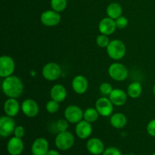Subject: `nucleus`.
Masks as SVG:
<instances>
[{"instance_id":"nucleus-4","label":"nucleus","mask_w":155,"mask_h":155,"mask_svg":"<svg viewBox=\"0 0 155 155\" xmlns=\"http://www.w3.org/2000/svg\"><path fill=\"white\" fill-rule=\"evenodd\" d=\"M62 70L61 67L54 62H49L42 68V74L45 80L54 81L61 76Z\"/></svg>"},{"instance_id":"nucleus-1","label":"nucleus","mask_w":155,"mask_h":155,"mask_svg":"<svg viewBox=\"0 0 155 155\" xmlns=\"http://www.w3.org/2000/svg\"><path fill=\"white\" fill-rule=\"evenodd\" d=\"M2 89L8 98H17L24 92V84L17 76H9L4 78L2 83Z\"/></svg>"},{"instance_id":"nucleus-6","label":"nucleus","mask_w":155,"mask_h":155,"mask_svg":"<svg viewBox=\"0 0 155 155\" xmlns=\"http://www.w3.org/2000/svg\"><path fill=\"white\" fill-rule=\"evenodd\" d=\"M15 69V63L12 57L2 55L0 58V77L2 78L12 76Z\"/></svg>"},{"instance_id":"nucleus-30","label":"nucleus","mask_w":155,"mask_h":155,"mask_svg":"<svg viewBox=\"0 0 155 155\" xmlns=\"http://www.w3.org/2000/svg\"><path fill=\"white\" fill-rule=\"evenodd\" d=\"M115 23H116L117 28L124 29L125 27H127L129 21H128V19H127L126 17L120 16L115 20Z\"/></svg>"},{"instance_id":"nucleus-24","label":"nucleus","mask_w":155,"mask_h":155,"mask_svg":"<svg viewBox=\"0 0 155 155\" xmlns=\"http://www.w3.org/2000/svg\"><path fill=\"white\" fill-rule=\"evenodd\" d=\"M99 114L96 108L94 107H89L83 111V120L88 121L89 123H94L98 120Z\"/></svg>"},{"instance_id":"nucleus-17","label":"nucleus","mask_w":155,"mask_h":155,"mask_svg":"<svg viewBox=\"0 0 155 155\" xmlns=\"http://www.w3.org/2000/svg\"><path fill=\"white\" fill-rule=\"evenodd\" d=\"M88 151L92 155H100L104 151V145L102 141L98 138H92L86 143Z\"/></svg>"},{"instance_id":"nucleus-5","label":"nucleus","mask_w":155,"mask_h":155,"mask_svg":"<svg viewBox=\"0 0 155 155\" xmlns=\"http://www.w3.org/2000/svg\"><path fill=\"white\" fill-rule=\"evenodd\" d=\"M128 70L120 63H113L108 68V74L114 80L124 81L128 77Z\"/></svg>"},{"instance_id":"nucleus-21","label":"nucleus","mask_w":155,"mask_h":155,"mask_svg":"<svg viewBox=\"0 0 155 155\" xmlns=\"http://www.w3.org/2000/svg\"><path fill=\"white\" fill-rule=\"evenodd\" d=\"M110 123L113 127L116 129H122L126 127L127 124V118L124 114L115 113L111 115Z\"/></svg>"},{"instance_id":"nucleus-8","label":"nucleus","mask_w":155,"mask_h":155,"mask_svg":"<svg viewBox=\"0 0 155 155\" xmlns=\"http://www.w3.org/2000/svg\"><path fill=\"white\" fill-rule=\"evenodd\" d=\"M64 114L65 119L71 124H78L83 120V110L77 105H69Z\"/></svg>"},{"instance_id":"nucleus-19","label":"nucleus","mask_w":155,"mask_h":155,"mask_svg":"<svg viewBox=\"0 0 155 155\" xmlns=\"http://www.w3.org/2000/svg\"><path fill=\"white\" fill-rule=\"evenodd\" d=\"M109 98L115 106H122L127 101V94L123 89H114Z\"/></svg>"},{"instance_id":"nucleus-29","label":"nucleus","mask_w":155,"mask_h":155,"mask_svg":"<svg viewBox=\"0 0 155 155\" xmlns=\"http://www.w3.org/2000/svg\"><path fill=\"white\" fill-rule=\"evenodd\" d=\"M113 89L111 85L108 83H103L99 86L100 92L104 95H109L111 93Z\"/></svg>"},{"instance_id":"nucleus-15","label":"nucleus","mask_w":155,"mask_h":155,"mask_svg":"<svg viewBox=\"0 0 155 155\" xmlns=\"http://www.w3.org/2000/svg\"><path fill=\"white\" fill-rule=\"evenodd\" d=\"M75 132L77 136L81 139H88L92 135V127L91 123L83 120L78 124H77L75 128Z\"/></svg>"},{"instance_id":"nucleus-9","label":"nucleus","mask_w":155,"mask_h":155,"mask_svg":"<svg viewBox=\"0 0 155 155\" xmlns=\"http://www.w3.org/2000/svg\"><path fill=\"white\" fill-rule=\"evenodd\" d=\"M61 15L59 12L54 10H47L41 14L40 21L46 27H54L61 22Z\"/></svg>"},{"instance_id":"nucleus-22","label":"nucleus","mask_w":155,"mask_h":155,"mask_svg":"<svg viewBox=\"0 0 155 155\" xmlns=\"http://www.w3.org/2000/svg\"><path fill=\"white\" fill-rule=\"evenodd\" d=\"M107 15L109 18L114 20H116L119 17L122 16L123 8L120 4L117 2H112L108 5L106 9Z\"/></svg>"},{"instance_id":"nucleus-16","label":"nucleus","mask_w":155,"mask_h":155,"mask_svg":"<svg viewBox=\"0 0 155 155\" xmlns=\"http://www.w3.org/2000/svg\"><path fill=\"white\" fill-rule=\"evenodd\" d=\"M89 87L88 80L84 76L77 75L72 80V88L73 90L79 95L84 94L87 91Z\"/></svg>"},{"instance_id":"nucleus-35","label":"nucleus","mask_w":155,"mask_h":155,"mask_svg":"<svg viewBox=\"0 0 155 155\" xmlns=\"http://www.w3.org/2000/svg\"><path fill=\"white\" fill-rule=\"evenodd\" d=\"M153 93H154V95H155V84L154 85V86H153Z\"/></svg>"},{"instance_id":"nucleus-25","label":"nucleus","mask_w":155,"mask_h":155,"mask_svg":"<svg viewBox=\"0 0 155 155\" xmlns=\"http://www.w3.org/2000/svg\"><path fill=\"white\" fill-rule=\"evenodd\" d=\"M68 0H51V7L52 10L57 12H62L66 9Z\"/></svg>"},{"instance_id":"nucleus-32","label":"nucleus","mask_w":155,"mask_h":155,"mask_svg":"<svg viewBox=\"0 0 155 155\" xmlns=\"http://www.w3.org/2000/svg\"><path fill=\"white\" fill-rule=\"evenodd\" d=\"M147 132L148 135L155 137V119L151 120L147 125Z\"/></svg>"},{"instance_id":"nucleus-3","label":"nucleus","mask_w":155,"mask_h":155,"mask_svg":"<svg viewBox=\"0 0 155 155\" xmlns=\"http://www.w3.org/2000/svg\"><path fill=\"white\" fill-rule=\"evenodd\" d=\"M75 139L71 132L68 130L58 133L54 139V144L58 149L61 151H68L71 149L74 145Z\"/></svg>"},{"instance_id":"nucleus-2","label":"nucleus","mask_w":155,"mask_h":155,"mask_svg":"<svg viewBox=\"0 0 155 155\" xmlns=\"http://www.w3.org/2000/svg\"><path fill=\"white\" fill-rule=\"evenodd\" d=\"M106 48L109 57L114 61H119L122 59L125 56L127 51L125 44L120 39L111 40Z\"/></svg>"},{"instance_id":"nucleus-23","label":"nucleus","mask_w":155,"mask_h":155,"mask_svg":"<svg viewBox=\"0 0 155 155\" xmlns=\"http://www.w3.org/2000/svg\"><path fill=\"white\" fill-rule=\"evenodd\" d=\"M142 92V86L139 82H133L127 88V95L132 98H137Z\"/></svg>"},{"instance_id":"nucleus-37","label":"nucleus","mask_w":155,"mask_h":155,"mask_svg":"<svg viewBox=\"0 0 155 155\" xmlns=\"http://www.w3.org/2000/svg\"><path fill=\"white\" fill-rule=\"evenodd\" d=\"M75 155H77V154H75Z\"/></svg>"},{"instance_id":"nucleus-34","label":"nucleus","mask_w":155,"mask_h":155,"mask_svg":"<svg viewBox=\"0 0 155 155\" xmlns=\"http://www.w3.org/2000/svg\"><path fill=\"white\" fill-rule=\"evenodd\" d=\"M46 155H61V154L58 152V151H56V150L52 149V150H49Z\"/></svg>"},{"instance_id":"nucleus-12","label":"nucleus","mask_w":155,"mask_h":155,"mask_svg":"<svg viewBox=\"0 0 155 155\" xmlns=\"http://www.w3.org/2000/svg\"><path fill=\"white\" fill-rule=\"evenodd\" d=\"M48 142L45 138H38L35 139L31 146V152L33 155H46L48 149Z\"/></svg>"},{"instance_id":"nucleus-11","label":"nucleus","mask_w":155,"mask_h":155,"mask_svg":"<svg viewBox=\"0 0 155 155\" xmlns=\"http://www.w3.org/2000/svg\"><path fill=\"white\" fill-rule=\"evenodd\" d=\"M21 110L25 116L28 117H34L39 114V107L35 100L27 98L21 104Z\"/></svg>"},{"instance_id":"nucleus-31","label":"nucleus","mask_w":155,"mask_h":155,"mask_svg":"<svg viewBox=\"0 0 155 155\" xmlns=\"http://www.w3.org/2000/svg\"><path fill=\"white\" fill-rule=\"evenodd\" d=\"M102 155H122V153L116 147H109L104 149Z\"/></svg>"},{"instance_id":"nucleus-28","label":"nucleus","mask_w":155,"mask_h":155,"mask_svg":"<svg viewBox=\"0 0 155 155\" xmlns=\"http://www.w3.org/2000/svg\"><path fill=\"white\" fill-rule=\"evenodd\" d=\"M56 130L58 133L67 131L68 129V121L66 119H60L56 123Z\"/></svg>"},{"instance_id":"nucleus-26","label":"nucleus","mask_w":155,"mask_h":155,"mask_svg":"<svg viewBox=\"0 0 155 155\" xmlns=\"http://www.w3.org/2000/svg\"><path fill=\"white\" fill-rule=\"evenodd\" d=\"M110 42V39L107 35L101 34L97 36L96 38V43L100 48H107Z\"/></svg>"},{"instance_id":"nucleus-27","label":"nucleus","mask_w":155,"mask_h":155,"mask_svg":"<svg viewBox=\"0 0 155 155\" xmlns=\"http://www.w3.org/2000/svg\"><path fill=\"white\" fill-rule=\"evenodd\" d=\"M45 109L50 114H54L59 110V102L54 100H50L45 104Z\"/></svg>"},{"instance_id":"nucleus-36","label":"nucleus","mask_w":155,"mask_h":155,"mask_svg":"<svg viewBox=\"0 0 155 155\" xmlns=\"http://www.w3.org/2000/svg\"><path fill=\"white\" fill-rule=\"evenodd\" d=\"M152 155H155V152H154V153H153V154H152Z\"/></svg>"},{"instance_id":"nucleus-10","label":"nucleus","mask_w":155,"mask_h":155,"mask_svg":"<svg viewBox=\"0 0 155 155\" xmlns=\"http://www.w3.org/2000/svg\"><path fill=\"white\" fill-rule=\"evenodd\" d=\"M15 122L12 117L2 116L0 118V136L2 137H8L14 133Z\"/></svg>"},{"instance_id":"nucleus-13","label":"nucleus","mask_w":155,"mask_h":155,"mask_svg":"<svg viewBox=\"0 0 155 155\" xmlns=\"http://www.w3.org/2000/svg\"><path fill=\"white\" fill-rule=\"evenodd\" d=\"M24 144L22 139L16 136L11 138L7 144V151L10 155H20L23 152Z\"/></svg>"},{"instance_id":"nucleus-20","label":"nucleus","mask_w":155,"mask_h":155,"mask_svg":"<svg viewBox=\"0 0 155 155\" xmlns=\"http://www.w3.org/2000/svg\"><path fill=\"white\" fill-rule=\"evenodd\" d=\"M50 95H51V99L61 103L64 101L66 98L67 90L64 86L62 85H54L50 90Z\"/></svg>"},{"instance_id":"nucleus-7","label":"nucleus","mask_w":155,"mask_h":155,"mask_svg":"<svg viewBox=\"0 0 155 155\" xmlns=\"http://www.w3.org/2000/svg\"><path fill=\"white\" fill-rule=\"evenodd\" d=\"M95 108L98 110L99 115L106 117L110 116L113 114L114 104L110 98L101 97L98 98L95 102Z\"/></svg>"},{"instance_id":"nucleus-18","label":"nucleus","mask_w":155,"mask_h":155,"mask_svg":"<svg viewBox=\"0 0 155 155\" xmlns=\"http://www.w3.org/2000/svg\"><path fill=\"white\" fill-rule=\"evenodd\" d=\"M4 111L7 116L14 117L16 116L19 113L20 109H21V106H20L19 102L16 100V98H8L4 103Z\"/></svg>"},{"instance_id":"nucleus-14","label":"nucleus","mask_w":155,"mask_h":155,"mask_svg":"<svg viewBox=\"0 0 155 155\" xmlns=\"http://www.w3.org/2000/svg\"><path fill=\"white\" fill-rule=\"evenodd\" d=\"M117 29L115 20L107 17L100 21L98 24V30H99L101 34L109 35L113 34Z\"/></svg>"},{"instance_id":"nucleus-33","label":"nucleus","mask_w":155,"mask_h":155,"mask_svg":"<svg viewBox=\"0 0 155 155\" xmlns=\"http://www.w3.org/2000/svg\"><path fill=\"white\" fill-rule=\"evenodd\" d=\"M14 135H15V136H16V137L22 139L24 136V135H25V130H24V127H22V126H18V127H15V131H14Z\"/></svg>"}]
</instances>
